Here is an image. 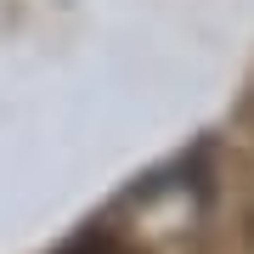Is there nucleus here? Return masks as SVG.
<instances>
[{
    "label": "nucleus",
    "mask_w": 254,
    "mask_h": 254,
    "mask_svg": "<svg viewBox=\"0 0 254 254\" xmlns=\"http://www.w3.org/2000/svg\"><path fill=\"white\" fill-rule=\"evenodd\" d=\"M57 254H130L125 243H119V237L113 232H79V237H73V243H63V249H57Z\"/></svg>",
    "instance_id": "nucleus-1"
},
{
    "label": "nucleus",
    "mask_w": 254,
    "mask_h": 254,
    "mask_svg": "<svg viewBox=\"0 0 254 254\" xmlns=\"http://www.w3.org/2000/svg\"><path fill=\"white\" fill-rule=\"evenodd\" d=\"M243 226H249V243H254V209H249V220H243Z\"/></svg>",
    "instance_id": "nucleus-2"
}]
</instances>
